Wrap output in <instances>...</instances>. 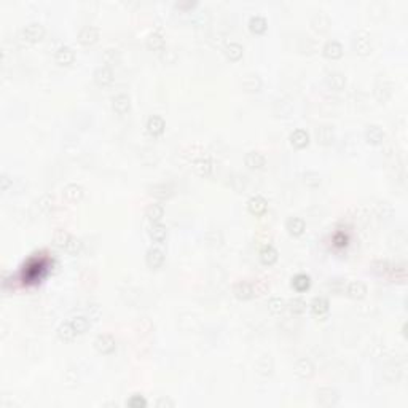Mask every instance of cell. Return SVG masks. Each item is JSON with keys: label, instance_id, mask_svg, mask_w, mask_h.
Masks as SVG:
<instances>
[{"label": "cell", "instance_id": "obj_39", "mask_svg": "<svg viewBox=\"0 0 408 408\" xmlns=\"http://www.w3.org/2000/svg\"><path fill=\"white\" fill-rule=\"evenodd\" d=\"M268 306V311L273 313V314H281L284 310H285V302L282 299H279V296H273V299L268 300L267 303Z\"/></svg>", "mask_w": 408, "mask_h": 408}, {"label": "cell", "instance_id": "obj_20", "mask_svg": "<svg viewBox=\"0 0 408 408\" xmlns=\"http://www.w3.org/2000/svg\"><path fill=\"white\" fill-rule=\"evenodd\" d=\"M345 292L351 296V299L360 300L367 295V285L360 281H351V282H346Z\"/></svg>", "mask_w": 408, "mask_h": 408}, {"label": "cell", "instance_id": "obj_5", "mask_svg": "<svg viewBox=\"0 0 408 408\" xmlns=\"http://www.w3.org/2000/svg\"><path fill=\"white\" fill-rule=\"evenodd\" d=\"M293 373L296 375L299 378L302 380H306V378H311L313 377V373H314V365H313V362L310 359H306V357H302L295 362V365H293Z\"/></svg>", "mask_w": 408, "mask_h": 408}, {"label": "cell", "instance_id": "obj_19", "mask_svg": "<svg viewBox=\"0 0 408 408\" xmlns=\"http://www.w3.org/2000/svg\"><path fill=\"white\" fill-rule=\"evenodd\" d=\"M325 83L330 90L341 91V90H345V86H346V77L341 72H330L325 77Z\"/></svg>", "mask_w": 408, "mask_h": 408}, {"label": "cell", "instance_id": "obj_43", "mask_svg": "<svg viewBox=\"0 0 408 408\" xmlns=\"http://www.w3.org/2000/svg\"><path fill=\"white\" fill-rule=\"evenodd\" d=\"M289 308L293 314H303L306 311V302L302 299H293V300H290Z\"/></svg>", "mask_w": 408, "mask_h": 408}, {"label": "cell", "instance_id": "obj_14", "mask_svg": "<svg viewBox=\"0 0 408 408\" xmlns=\"http://www.w3.org/2000/svg\"><path fill=\"white\" fill-rule=\"evenodd\" d=\"M244 163L249 169H262L265 164H267V158L262 152H257V150H252L249 153H246L244 157Z\"/></svg>", "mask_w": 408, "mask_h": 408}, {"label": "cell", "instance_id": "obj_38", "mask_svg": "<svg viewBox=\"0 0 408 408\" xmlns=\"http://www.w3.org/2000/svg\"><path fill=\"white\" fill-rule=\"evenodd\" d=\"M311 26H313V29L314 30H317V32H327L328 30V26H330V21H328V18L325 16V15H322V13H317L314 18H313V21H311Z\"/></svg>", "mask_w": 408, "mask_h": 408}, {"label": "cell", "instance_id": "obj_23", "mask_svg": "<svg viewBox=\"0 0 408 408\" xmlns=\"http://www.w3.org/2000/svg\"><path fill=\"white\" fill-rule=\"evenodd\" d=\"M224 53H225V56H227L228 61L238 62V61L242 59V56H244V48H242L239 43H236V42H230V43H227V45H225Z\"/></svg>", "mask_w": 408, "mask_h": 408}, {"label": "cell", "instance_id": "obj_4", "mask_svg": "<svg viewBox=\"0 0 408 408\" xmlns=\"http://www.w3.org/2000/svg\"><path fill=\"white\" fill-rule=\"evenodd\" d=\"M112 110L117 115H128L131 112V99L128 94H117L112 97Z\"/></svg>", "mask_w": 408, "mask_h": 408}, {"label": "cell", "instance_id": "obj_32", "mask_svg": "<svg viewBox=\"0 0 408 408\" xmlns=\"http://www.w3.org/2000/svg\"><path fill=\"white\" fill-rule=\"evenodd\" d=\"M72 239V235L69 233L67 230H56L53 233V242H54V246L56 247H61V249H65L69 246V242Z\"/></svg>", "mask_w": 408, "mask_h": 408}, {"label": "cell", "instance_id": "obj_8", "mask_svg": "<svg viewBox=\"0 0 408 408\" xmlns=\"http://www.w3.org/2000/svg\"><path fill=\"white\" fill-rule=\"evenodd\" d=\"M114 79H115L114 70H112V67H108V65H101V67L96 69V72H94V82L102 88L112 85Z\"/></svg>", "mask_w": 408, "mask_h": 408}, {"label": "cell", "instance_id": "obj_45", "mask_svg": "<svg viewBox=\"0 0 408 408\" xmlns=\"http://www.w3.org/2000/svg\"><path fill=\"white\" fill-rule=\"evenodd\" d=\"M169 190H171L169 187H166L164 183H163V185H157V187H153V189H152V195L160 196V198H166V196L171 195Z\"/></svg>", "mask_w": 408, "mask_h": 408}, {"label": "cell", "instance_id": "obj_9", "mask_svg": "<svg viewBox=\"0 0 408 408\" xmlns=\"http://www.w3.org/2000/svg\"><path fill=\"white\" fill-rule=\"evenodd\" d=\"M247 211L252 214V215H263L265 212L268 211V201L265 200L263 196L260 195H255L252 196L250 200L247 201Z\"/></svg>", "mask_w": 408, "mask_h": 408}, {"label": "cell", "instance_id": "obj_46", "mask_svg": "<svg viewBox=\"0 0 408 408\" xmlns=\"http://www.w3.org/2000/svg\"><path fill=\"white\" fill-rule=\"evenodd\" d=\"M330 285V289H332L333 292H338V293H341V292H345V287H346V281H343V279H335V281H332L328 284Z\"/></svg>", "mask_w": 408, "mask_h": 408}, {"label": "cell", "instance_id": "obj_27", "mask_svg": "<svg viewBox=\"0 0 408 408\" xmlns=\"http://www.w3.org/2000/svg\"><path fill=\"white\" fill-rule=\"evenodd\" d=\"M279 258V253L278 250L274 249L273 246L267 244V246H263L262 250H260V262L265 265V267H271V265H274L278 262Z\"/></svg>", "mask_w": 408, "mask_h": 408}, {"label": "cell", "instance_id": "obj_1", "mask_svg": "<svg viewBox=\"0 0 408 408\" xmlns=\"http://www.w3.org/2000/svg\"><path fill=\"white\" fill-rule=\"evenodd\" d=\"M352 48L357 54L360 56H367V54L372 51V39L370 34L365 30H359L356 32L354 39H352Z\"/></svg>", "mask_w": 408, "mask_h": 408}, {"label": "cell", "instance_id": "obj_21", "mask_svg": "<svg viewBox=\"0 0 408 408\" xmlns=\"http://www.w3.org/2000/svg\"><path fill=\"white\" fill-rule=\"evenodd\" d=\"M310 310H311L313 316L324 317L330 310V303H328V300L325 299V296H316V299H313V302L310 305Z\"/></svg>", "mask_w": 408, "mask_h": 408}, {"label": "cell", "instance_id": "obj_34", "mask_svg": "<svg viewBox=\"0 0 408 408\" xmlns=\"http://www.w3.org/2000/svg\"><path fill=\"white\" fill-rule=\"evenodd\" d=\"M242 85L247 91L250 93H257L262 90V79L257 75V73H249L244 77V80H242Z\"/></svg>", "mask_w": 408, "mask_h": 408}, {"label": "cell", "instance_id": "obj_28", "mask_svg": "<svg viewBox=\"0 0 408 408\" xmlns=\"http://www.w3.org/2000/svg\"><path fill=\"white\" fill-rule=\"evenodd\" d=\"M164 47H166V40H164V35L161 32H152V34L147 37V48L150 51H163Z\"/></svg>", "mask_w": 408, "mask_h": 408}, {"label": "cell", "instance_id": "obj_15", "mask_svg": "<svg viewBox=\"0 0 408 408\" xmlns=\"http://www.w3.org/2000/svg\"><path fill=\"white\" fill-rule=\"evenodd\" d=\"M289 140H290L292 147L302 150V149L308 147V144H310V134H308L305 129L299 128V129H295V131L290 132Z\"/></svg>", "mask_w": 408, "mask_h": 408}, {"label": "cell", "instance_id": "obj_40", "mask_svg": "<svg viewBox=\"0 0 408 408\" xmlns=\"http://www.w3.org/2000/svg\"><path fill=\"white\" fill-rule=\"evenodd\" d=\"M54 207V198L51 195H43L39 200V209L43 214H50Z\"/></svg>", "mask_w": 408, "mask_h": 408}, {"label": "cell", "instance_id": "obj_22", "mask_svg": "<svg viewBox=\"0 0 408 408\" xmlns=\"http://www.w3.org/2000/svg\"><path fill=\"white\" fill-rule=\"evenodd\" d=\"M233 292H235V295H236V299H239V300H250L252 296L257 293L255 287H253L252 284L246 282V281L238 282V284L235 285Z\"/></svg>", "mask_w": 408, "mask_h": 408}, {"label": "cell", "instance_id": "obj_35", "mask_svg": "<svg viewBox=\"0 0 408 408\" xmlns=\"http://www.w3.org/2000/svg\"><path fill=\"white\" fill-rule=\"evenodd\" d=\"M69 321H70V324H72L73 328H75V332L79 333V335L86 333V332H88V328L91 327L90 319L85 317V316H75V317L69 319Z\"/></svg>", "mask_w": 408, "mask_h": 408}, {"label": "cell", "instance_id": "obj_18", "mask_svg": "<svg viewBox=\"0 0 408 408\" xmlns=\"http://www.w3.org/2000/svg\"><path fill=\"white\" fill-rule=\"evenodd\" d=\"M145 262H147V267L152 268V270L160 268L161 265L164 263V253H163V250L158 249V247L149 249L147 253H145Z\"/></svg>", "mask_w": 408, "mask_h": 408}, {"label": "cell", "instance_id": "obj_37", "mask_svg": "<svg viewBox=\"0 0 408 408\" xmlns=\"http://www.w3.org/2000/svg\"><path fill=\"white\" fill-rule=\"evenodd\" d=\"M147 217H149V220L150 222L153 224V222H160V220L164 217V207H163V204H160V203H155V204H150L149 207H147Z\"/></svg>", "mask_w": 408, "mask_h": 408}, {"label": "cell", "instance_id": "obj_13", "mask_svg": "<svg viewBox=\"0 0 408 408\" xmlns=\"http://www.w3.org/2000/svg\"><path fill=\"white\" fill-rule=\"evenodd\" d=\"M83 195H85V190H83V187L79 185V183H69V185H65L64 190H62V196L69 203H79V201H82Z\"/></svg>", "mask_w": 408, "mask_h": 408}, {"label": "cell", "instance_id": "obj_31", "mask_svg": "<svg viewBox=\"0 0 408 408\" xmlns=\"http://www.w3.org/2000/svg\"><path fill=\"white\" fill-rule=\"evenodd\" d=\"M292 287L296 290V292H306L308 289L311 287V278L308 276V274H296V276L292 278Z\"/></svg>", "mask_w": 408, "mask_h": 408}, {"label": "cell", "instance_id": "obj_16", "mask_svg": "<svg viewBox=\"0 0 408 408\" xmlns=\"http://www.w3.org/2000/svg\"><path fill=\"white\" fill-rule=\"evenodd\" d=\"M317 403L322 405V406H332V405H337L338 403V394L337 391L330 389V388H324V389H319L317 391Z\"/></svg>", "mask_w": 408, "mask_h": 408}, {"label": "cell", "instance_id": "obj_48", "mask_svg": "<svg viewBox=\"0 0 408 408\" xmlns=\"http://www.w3.org/2000/svg\"><path fill=\"white\" fill-rule=\"evenodd\" d=\"M157 405H158V406H174V402L166 400V399H161V400L157 402Z\"/></svg>", "mask_w": 408, "mask_h": 408}, {"label": "cell", "instance_id": "obj_29", "mask_svg": "<svg viewBox=\"0 0 408 408\" xmlns=\"http://www.w3.org/2000/svg\"><path fill=\"white\" fill-rule=\"evenodd\" d=\"M249 29H250L252 34L262 35L268 29V21L265 19L263 16H260V15H255V16H252L249 19Z\"/></svg>", "mask_w": 408, "mask_h": 408}, {"label": "cell", "instance_id": "obj_24", "mask_svg": "<svg viewBox=\"0 0 408 408\" xmlns=\"http://www.w3.org/2000/svg\"><path fill=\"white\" fill-rule=\"evenodd\" d=\"M285 228H287L289 235L292 236H302L306 230V224L302 217H289L285 222Z\"/></svg>", "mask_w": 408, "mask_h": 408}, {"label": "cell", "instance_id": "obj_42", "mask_svg": "<svg viewBox=\"0 0 408 408\" xmlns=\"http://www.w3.org/2000/svg\"><path fill=\"white\" fill-rule=\"evenodd\" d=\"M126 405L129 408H145L147 406V400L144 399V395L140 394H134L129 397V400L126 402Z\"/></svg>", "mask_w": 408, "mask_h": 408}, {"label": "cell", "instance_id": "obj_11", "mask_svg": "<svg viewBox=\"0 0 408 408\" xmlns=\"http://www.w3.org/2000/svg\"><path fill=\"white\" fill-rule=\"evenodd\" d=\"M365 140L368 142L370 145H375V147H378L381 145L383 142L386 140V132L377 126V125H372L365 129Z\"/></svg>", "mask_w": 408, "mask_h": 408}, {"label": "cell", "instance_id": "obj_17", "mask_svg": "<svg viewBox=\"0 0 408 408\" xmlns=\"http://www.w3.org/2000/svg\"><path fill=\"white\" fill-rule=\"evenodd\" d=\"M314 134H316V140L319 142V144H322V145H330L333 142V139H335V131H333L332 126H328V125L317 126Z\"/></svg>", "mask_w": 408, "mask_h": 408}, {"label": "cell", "instance_id": "obj_30", "mask_svg": "<svg viewBox=\"0 0 408 408\" xmlns=\"http://www.w3.org/2000/svg\"><path fill=\"white\" fill-rule=\"evenodd\" d=\"M58 337H59L61 341H65V343H70V341H73L77 337H79V333L75 332V328H73V325L70 324V321H67V322H64V324L59 325V328H58Z\"/></svg>", "mask_w": 408, "mask_h": 408}, {"label": "cell", "instance_id": "obj_10", "mask_svg": "<svg viewBox=\"0 0 408 408\" xmlns=\"http://www.w3.org/2000/svg\"><path fill=\"white\" fill-rule=\"evenodd\" d=\"M54 61L59 65H70L75 61V51L69 45H61L54 53Z\"/></svg>", "mask_w": 408, "mask_h": 408}, {"label": "cell", "instance_id": "obj_47", "mask_svg": "<svg viewBox=\"0 0 408 408\" xmlns=\"http://www.w3.org/2000/svg\"><path fill=\"white\" fill-rule=\"evenodd\" d=\"M12 185H13V180L10 179L7 174H2V177H0V189H2V192H7Z\"/></svg>", "mask_w": 408, "mask_h": 408}, {"label": "cell", "instance_id": "obj_2", "mask_svg": "<svg viewBox=\"0 0 408 408\" xmlns=\"http://www.w3.org/2000/svg\"><path fill=\"white\" fill-rule=\"evenodd\" d=\"M94 348L97 349V352H101V354H104V356H108L117 349V341L112 335L102 333L94 340Z\"/></svg>", "mask_w": 408, "mask_h": 408}, {"label": "cell", "instance_id": "obj_36", "mask_svg": "<svg viewBox=\"0 0 408 408\" xmlns=\"http://www.w3.org/2000/svg\"><path fill=\"white\" fill-rule=\"evenodd\" d=\"M373 212L380 218H389L394 214V207L388 201H378L373 206Z\"/></svg>", "mask_w": 408, "mask_h": 408}, {"label": "cell", "instance_id": "obj_7", "mask_svg": "<svg viewBox=\"0 0 408 408\" xmlns=\"http://www.w3.org/2000/svg\"><path fill=\"white\" fill-rule=\"evenodd\" d=\"M99 40V29L94 26H85L79 32V43L83 47H91Z\"/></svg>", "mask_w": 408, "mask_h": 408}, {"label": "cell", "instance_id": "obj_26", "mask_svg": "<svg viewBox=\"0 0 408 408\" xmlns=\"http://www.w3.org/2000/svg\"><path fill=\"white\" fill-rule=\"evenodd\" d=\"M149 235L155 242L163 244V242L166 241V238H168V228L164 227L161 222H153L150 225V228H149Z\"/></svg>", "mask_w": 408, "mask_h": 408}, {"label": "cell", "instance_id": "obj_3", "mask_svg": "<svg viewBox=\"0 0 408 408\" xmlns=\"http://www.w3.org/2000/svg\"><path fill=\"white\" fill-rule=\"evenodd\" d=\"M164 128H166V123H164V120L160 115H152L147 120L145 129H147V134L152 139H158L163 134V132H164Z\"/></svg>", "mask_w": 408, "mask_h": 408}, {"label": "cell", "instance_id": "obj_41", "mask_svg": "<svg viewBox=\"0 0 408 408\" xmlns=\"http://www.w3.org/2000/svg\"><path fill=\"white\" fill-rule=\"evenodd\" d=\"M303 182H305V185L311 187V189H316V187L321 185V175L314 171H308L303 174Z\"/></svg>", "mask_w": 408, "mask_h": 408}, {"label": "cell", "instance_id": "obj_49", "mask_svg": "<svg viewBox=\"0 0 408 408\" xmlns=\"http://www.w3.org/2000/svg\"><path fill=\"white\" fill-rule=\"evenodd\" d=\"M195 5H196V4H190V2H189V4H177L175 7H177V8H185V10H190V8H193Z\"/></svg>", "mask_w": 408, "mask_h": 408}, {"label": "cell", "instance_id": "obj_25", "mask_svg": "<svg viewBox=\"0 0 408 408\" xmlns=\"http://www.w3.org/2000/svg\"><path fill=\"white\" fill-rule=\"evenodd\" d=\"M193 169L200 177H209L214 171V163L209 158H200L193 161Z\"/></svg>", "mask_w": 408, "mask_h": 408}, {"label": "cell", "instance_id": "obj_33", "mask_svg": "<svg viewBox=\"0 0 408 408\" xmlns=\"http://www.w3.org/2000/svg\"><path fill=\"white\" fill-rule=\"evenodd\" d=\"M391 85L386 82V80H383V82H378L377 85H375V97L378 99L380 102H384V101H388L389 99V96H391Z\"/></svg>", "mask_w": 408, "mask_h": 408}, {"label": "cell", "instance_id": "obj_6", "mask_svg": "<svg viewBox=\"0 0 408 408\" xmlns=\"http://www.w3.org/2000/svg\"><path fill=\"white\" fill-rule=\"evenodd\" d=\"M43 35H45V29L39 23H32L26 26L23 30V39L29 43H39L43 39Z\"/></svg>", "mask_w": 408, "mask_h": 408}, {"label": "cell", "instance_id": "obj_12", "mask_svg": "<svg viewBox=\"0 0 408 408\" xmlns=\"http://www.w3.org/2000/svg\"><path fill=\"white\" fill-rule=\"evenodd\" d=\"M322 53H324V56H325L327 59L337 61V59H340L341 56H343L345 50H343V45H341L340 42H337V40H328V42L325 43V45H324V48H322Z\"/></svg>", "mask_w": 408, "mask_h": 408}, {"label": "cell", "instance_id": "obj_44", "mask_svg": "<svg viewBox=\"0 0 408 408\" xmlns=\"http://www.w3.org/2000/svg\"><path fill=\"white\" fill-rule=\"evenodd\" d=\"M65 250H67L69 253H72V255H77V253H79V252L82 250V241L72 236V239H70V242H69V246L65 247Z\"/></svg>", "mask_w": 408, "mask_h": 408}]
</instances>
